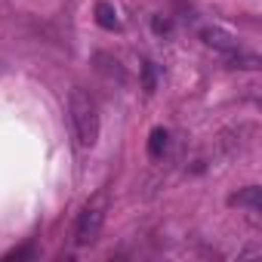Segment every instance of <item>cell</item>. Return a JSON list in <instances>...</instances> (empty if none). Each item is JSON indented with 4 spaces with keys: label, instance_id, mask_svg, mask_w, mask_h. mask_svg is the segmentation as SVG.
<instances>
[{
    "label": "cell",
    "instance_id": "cell-1",
    "mask_svg": "<svg viewBox=\"0 0 262 262\" xmlns=\"http://www.w3.org/2000/svg\"><path fill=\"white\" fill-rule=\"evenodd\" d=\"M68 111H71V123L77 129V142L93 148L99 142V111H96V102L90 99L86 90H71L68 96Z\"/></svg>",
    "mask_w": 262,
    "mask_h": 262
},
{
    "label": "cell",
    "instance_id": "cell-2",
    "mask_svg": "<svg viewBox=\"0 0 262 262\" xmlns=\"http://www.w3.org/2000/svg\"><path fill=\"white\" fill-rule=\"evenodd\" d=\"M102 222H105L102 210L86 207V210L80 213L77 225H74V244H77V247H90V244H96V241H99V231H102Z\"/></svg>",
    "mask_w": 262,
    "mask_h": 262
},
{
    "label": "cell",
    "instance_id": "cell-3",
    "mask_svg": "<svg viewBox=\"0 0 262 262\" xmlns=\"http://www.w3.org/2000/svg\"><path fill=\"white\" fill-rule=\"evenodd\" d=\"M201 40L207 43V47H213V50H222V53H237V37L234 34H228V31H222V28H201Z\"/></svg>",
    "mask_w": 262,
    "mask_h": 262
},
{
    "label": "cell",
    "instance_id": "cell-4",
    "mask_svg": "<svg viewBox=\"0 0 262 262\" xmlns=\"http://www.w3.org/2000/svg\"><path fill=\"white\" fill-rule=\"evenodd\" d=\"M228 207H247V210H259L262 207V188L259 185H247L237 194L228 198Z\"/></svg>",
    "mask_w": 262,
    "mask_h": 262
},
{
    "label": "cell",
    "instance_id": "cell-5",
    "mask_svg": "<svg viewBox=\"0 0 262 262\" xmlns=\"http://www.w3.org/2000/svg\"><path fill=\"white\" fill-rule=\"evenodd\" d=\"M96 22L105 28V31H117L120 28V19H117V13H114V7L111 4H96Z\"/></svg>",
    "mask_w": 262,
    "mask_h": 262
},
{
    "label": "cell",
    "instance_id": "cell-6",
    "mask_svg": "<svg viewBox=\"0 0 262 262\" xmlns=\"http://www.w3.org/2000/svg\"><path fill=\"white\" fill-rule=\"evenodd\" d=\"M167 145H170V133H167V129H164V126L151 129V136H148V155H151V158H164Z\"/></svg>",
    "mask_w": 262,
    "mask_h": 262
},
{
    "label": "cell",
    "instance_id": "cell-7",
    "mask_svg": "<svg viewBox=\"0 0 262 262\" xmlns=\"http://www.w3.org/2000/svg\"><path fill=\"white\" fill-rule=\"evenodd\" d=\"M96 65H99V71H102L105 77H114V80H123V68H120V62H117V59H111V56H105V53H99V56H96Z\"/></svg>",
    "mask_w": 262,
    "mask_h": 262
},
{
    "label": "cell",
    "instance_id": "cell-8",
    "mask_svg": "<svg viewBox=\"0 0 262 262\" xmlns=\"http://www.w3.org/2000/svg\"><path fill=\"white\" fill-rule=\"evenodd\" d=\"M142 86H145V93H155V68H151V62L142 65Z\"/></svg>",
    "mask_w": 262,
    "mask_h": 262
},
{
    "label": "cell",
    "instance_id": "cell-9",
    "mask_svg": "<svg viewBox=\"0 0 262 262\" xmlns=\"http://www.w3.org/2000/svg\"><path fill=\"white\" fill-rule=\"evenodd\" d=\"M231 68H259V59L256 56H241V59H231Z\"/></svg>",
    "mask_w": 262,
    "mask_h": 262
},
{
    "label": "cell",
    "instance_id": "cell-10",
    "mask_svg": "<svg viewBox=\"0 0 262 262\" xmlns=\"http://www.w3.org/2000/svg\"><path fill=\"white\" fill-rule=\"evenodd\" d=\"M34 256V247H19L13 253H7V259H31Z\"/></svg>",
    "mask_w": 262,
    "mask_h": 262
},
{
    "label": "cell",
    "instance_id": "cell-11",
    "mask_svg": "<svg viewBox=\"0 0 262 262\" xmlns=\"http://www.w3.org/2000/svg\"><path fill=\"white\" fill-rule=\"evenodd\" d=\"M151 25H155V31H158V34H167V31H170V22H167V19H161V16H155V22H151Z\"/></svg>",
    "mask_w": 262,
    "mask_h": 262
},
{
    "label": "cell",
    "instance_id": "cell-12",
    "mask_svg": "<svg viewBox=\"0 0 262 262\" xmlns=\"http://www.w3.org/2000/svg\"><path fill=\"white\" fill-rule=\"evenodd\" d=\"M4 71H7V65H4V62H0V74H4Z\"/></svg>",
    "mask_w": 262,
    "mask_h": 262
}]
</instances>
